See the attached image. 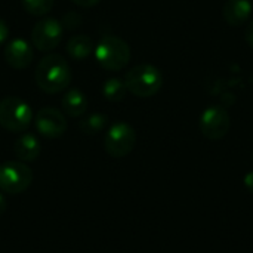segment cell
<instances>
[{"mask_svg":"<svg viewBox=\"0 0 253 253\" xmlns=\"http://www.w3.org/2000/svg\"><path fill=\"white\" fill-rule=\"evenodd\" d=\"M34 79L37 86L46 93H59L71 82V68L61 55L50 53L42 58L36 67Z\"/></svg>","mask_w":253,"mask_h":253,"instance_id":"cell-1","label":"cell"},{"mask_svg":"<svg viewBox=\"0 0 253 253\" xmlns=\"http://www.w3.org/2000/svg\"><path fill=\"white\" fill-rule=\"evenodd\" d=\"M125 84L132 95L139 98H150L162 89L163 76L157 67L141 64L126 73Z\"/></svg>","mask_w":253,"mask_h":253,"instance_id":"cell-2","label":"cell"},{"mask_svg":"<svg viewBox=\"0 0 253 253\" xmlns=\"http://www.w3.org/2000/svg\"><path fill=\"white\" fill-rule=\"evenodd\" d=\"M95 58L99 65L108 71H119L130 61L129 44L116 36H105L95 47Z\"/></svg>","mask_w":253,"mask_h":253,"instance_id":"cell-3","label":"cell"},{"mask_svg":"<svg viewBox=\"0 0 253 253\" xmlns=\"http://www.w3.org/2000/svg\"><path fill=\"white\" fill-rule=\"evenodd\" d=\"M33 120L30 105L16 96H7L0 101V126L9 132H24Z\"/></svg>","mask_w":253,"mask_h":253,"instance_id":"cell-4","label":"cell"},{"mask_svg":"<svg viewBox=\"0 0 253 253\" xmlns=\"http://www.w3.org/2000/svg\"><path fill=\"white\" fill-rule=\"evenodd\" d=\"M33 182V170L24 162H4L0 165V190L6 194H21Z\"/></svg>","mask_w":253,"mask_h":253,"instance_id":"cell-5","label":"cell"},{"mask_svg":"<svg viewBox=\"0 0 253 253\" xmlns=\"http://www.w3.org/2000/svg\"><path fill=\"white\" fill-rule=\"evenodd\" d=\"M136 145V132L135 129L125 122L114 123L104 139V148L108 156L114 159L126 157L132 153Z\"/></svg>","mask_w":253,"mask_h":253,"instance_id":"cell-6","label":"cell"},{"mask_svg":"<svg viewBox=\"0 0 253 253\" xmlns=\"http://www.w3.org/2000/svg\"><path fill=\"white\" fill-rule=\"evenodd\" d=\"M231 126V119L224 107L212 105L206 108L200 117V132L211 141L222 139Z\"/></svg>","mask_w":253,"mask_h":253,"instance_id":"cell-7","label":"cell"},{"mask_svg":"<svg viewBox=\"0 0 253 253\" xmlns=\"http://www.w3.org/2000/svg\"><path fill=\"white\" fill-rule=\"evenodd\" d=\"M62 39V24L55 18L39 21L31 30V43L40 52L53 50Z\"/></svg>","mask_w":253,"mask_h":253,"instance_id":"cell-8","label":"cell"},{"mask_svg":"<svg viewBox=\"0 0 253 253\" xmlns=\"http://www.w3.org/2000/svg\"><path fill=\"white\" fill-rule=\"evenodd\" d=\"M37 132L49 139L62 136L67 130V119L62 111L55 107H43L36 114Z\"/></svg>","mask_w":253,"mask_h":253,"instance_id":"cell-9","label":"cell"},{"mask_svg":"<svg viewBox=\"0 0 253 253\" xmlns=\"http://www.w3.org/2000/svg\"><path fill=\"white\" fill-rule=\"evenodd\" d=\"M33 47L22 39H15L4 47V59L15 70L27 68L33 62Z\"/></svg>","mask_w":253,"mask_h":253,"instance_id":"cell-10","label":"cell"},{"mask_svg":"<svg viewBox=\"0 0 253 253\" xmlns=\"http://www.w3.org/2000/svg\"><path fill=\"white\" fill-rule=\"evenodd\" d=\"M222 15L230 25H243L252 15V3L249 0H227Z\"/></svg>","mask_w":253,"mask_h":253,"instance_id":"cell-11","label":"cell"},{"mask_svg":"<svg viewBox=\"0 0 253 253\" xmlns=\"http://www.w3.org/2000/svg\"><path fill=\"white\" fill-rule=\"evenodd\" d=\"M40 151H42L40 142L31 133L21 135L15 141V144H13V153H15V156L18 157L19 162H24V163H30V162L37 160L39 156H40Z\"/></svg>","mask_w":253,"mask_h":253,"instance_id":"cell-12","label":"cell"},{"mask_svg":"<svg viewBox=\"0 0 253 253\" xmlns=\"http://www.w3.org/2000/svg\"><path fill=\"white\" fill-rule=\"evenodd\" d=\"M61 107H62V111L68 117L77 119V117H82L86 113L87 99H86L84 93L80 92L79 89H71L62 96Z\"/></svg>","mask_w":253,"mask_h":253,"instance_id":"cell-13","label":"cell"},{"mask_svg":"<svg viewBox=\"0 0 253 253\" xmlns=\"http://www.w3.org/2000/svg\"><path fill=\"white\" fill-rule=\"evenodd\" d=\"M93 40L86 36V34H79L74 36L68 40L67 43V53L70 58L76 61H83L86 59L92 52H93Z\"/></svg>","mask_w":253,"mask_h":253,"instance_id":"cell-14","label":"cell"},{"mask_svg":"<svg viewBox=\"0 0 253 253\" xmlns=\"http://www.w3.org/2000/svg\"><path fill=\"white\" fill-rule=\"evenodd\" d=\"M126 93H127V87L125 84V80L117 79V77L105 80V83L102 86V95L110 102H120V101H123Z\"/></svg>","mask_w":253,"mask_h":253,"instance_id":"cell-15","label":"cell"},{"mask_svg":"<svg viewBox=\"0 0 253 253\" xmlns=\"http://www.w3.org/2000/svg\"><path fill=\"white\" fill-rule=\"evenodd\" d=\"M107 123H108V117L105 114L93 113V114H89V116L83 117L79 122V129L86 135H96V133H99L101 130L105 129Z\"/></svg>","mask_w":253,"mask_h":253,"instance_id":"cell-16","label":"cell"},{"mask_svg":"<svg viewBox=\"0 0 253 253\" xmlns=\"http://www.w3.org/2000/svg\"><path fill=\"white\" fill-rule=\"evenodd\" d=\"M55 0H22L24 9L34 16H43L52 10Z\"/></svg>","mask_w":253,"mask_h":253,"instance_id":"cell-17","label":"cell"},{"mask_svg":"<svg viewBox=\"0 0 253 253\" xmlns=\"http://www.w3.org/2000/svg\"><path fill=\"white\" fill-rule=\"evenodd\" d=\"M80 19H82V16H80V15L70 12V13H67V15L64 16V21H62V24H64L67 28H76V27L80 24Z\"/></svg>","mask_w":253,"mask_h":253,"instance_id":"cell-18","label":"cell"},{"mask_svg":"<svg viewBox=\"0 0 253 253\" xmlns=\"http://www.w3.org/2000/svg\"><path fill=\"white\" fill-rule=\"evenodd\" d=\"M7 36H9V27L3 19H0V46L6 42Z\"/></svg>","mask_w":253,"mask_h":253,"instance_id":"cell-19","label":"cell"},{"mask_svg":"<svg viewBox=\"0 0 253 253\" xmlns=\"http://www.w3.org/2000/svg\"><path fill=\"white\" fill-rule=\"evenodd\" d=\"M245 40L251 47H253V19L248 24V27L245 30Z\"/></svg>","mask_w":253,"mask_h":253,"instance_id":"cell-20","label":"cell"},{"mask_svg":"<svg viewBox=\"0 0 253 253\" xmlns=\"http://www.w3.org/2000/svg\"><path fill=\"white\" fill-rule=\"evenodd\" d=\"M101 0H73L74 4L80 6V7H93L99 3Z\"/></svg>","mask_w":253,"mask_h":253,"instance_id":"cell-21","label":"cell"},{"mask_svg":"<svg viewBox=\"0 0 253 253\" xmlns=\"http://www.w3.org/2000/svg\"><path fill=\"white\" fill-rule=\"evenodd\" d=\"M245 187L248 188L249 193L253 194V170H251L246 176H245Z\"/></svg>","mask_w":253,"mask_h":253,"instance_id":"cell-22","label":"cell"},{"mask_svg":"<svg viewBox=\"0 0 253 253\" xmlns=\"http://www.w3.org/2000/svg\"><path fill=\"white\" fill-rule=\"evenodd\" d=\"M6 209H7V200H6V197L0 193V216L6 212Z\"/></svg>","mask_w":253,"mask_h":253,"instance_id":"cell-23","label":"cell"}]
</instances>
